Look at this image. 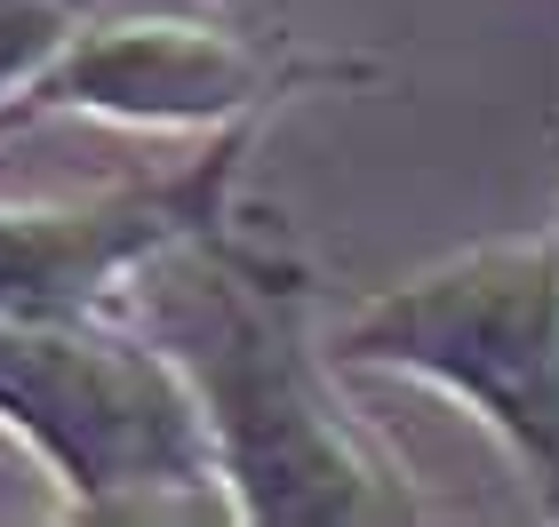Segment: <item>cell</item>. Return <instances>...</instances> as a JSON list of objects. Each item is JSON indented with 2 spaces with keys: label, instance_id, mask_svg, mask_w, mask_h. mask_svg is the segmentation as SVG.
<instances>
[{
  "label": "cell",
  "instance_id": "cell-6",
  "mask_svg": "<svg viewBox=\"0 0 559 527\" xmlns=\"http://www.w3.org/2000/svg\"><path fill=\"white\" fill-rule=\"evenodd\" d=\"M88 0H0V112L48 72V57L72 40Z\"/></svg>",
  "mask_w": 559,
  "mask_h": 527
},
{
  "label": "cell",
  "instance_id": "cell-2",
  "mask_svg": "<svg viewBox=\"0 0 559 527\" xmlns=\"http://www.w3.org/2000/svg\"><path fill=\"white\" fill-rule=\"evenodd\" d=\"M328 351L344 375H408L472 408L559 519V224L424 264L416 280L368 296Z\"/></svg>",
  "mask_w": 559,
  "mask_h": 527
},
{
  "label": "cell",
  "instance_id": "cell-3",
  "mask_svg": "<svg viewBox=\"0 0 559 527\" xmlns=\"http://www.w3.org/2000/svg\"><path fill=\"white\" fill-rule=\"evenodd\" d=\"M0 423L64 480L72 512L120 519L144 504L216 495V456L168 351L120 312H0Z\"/></svg>",
  "mask_w": 559,
  "mask_h": 527
},
{
  "label": "cell",
  "instance_id": "cell-4",
  "mask_svg": "<svg viewBox=\"0 0 559 527\" xmlns=\"http://www.w3.org/2000/svg\"><path fill=\"white\" fill-rule=\"evenodd\" d=\"M368 57H304L272 33H240L209 0H88L48 72L0 112V136L48 112H96L129 129H233L304 88L368 81Z\"/></svg>",
  "mask_w": 559,
  "mask_h": 527
},
{
  "label": "cell",
  "instance_id": "cell-1",
  "mask_svg": "<svg viewBox=\"0 0 559 527\" xmlns=\"http://www.w3.org/2000/svg\"><path fill=\"white\" fill-rule=\"evenodd\" d=\"M312 296V264L224 216L136 272L129 320L185 375L233 519H431L408 456L344 399Z\"/></svg>",
  "mask_w": 559,
  "mask_h": 527
},
{
  "label": "cell",
  "instance_id": "cell-5",
  "mask_svg": "<svg viewBox=\"0 0 559 527\" xmlns=\"http://www.w3.org/2000/svg\"><path fill=\"white\" fill-rule=\"evenodd\" d=\"M248 144H257V120L224 129L200 160L168 176H136V184H105L81 200H0V312H120L129 280L160 248L233 216V176Z\"/></svg>",
  "mask_w": 559,
  "mask_h": 527
}]
</instances>
